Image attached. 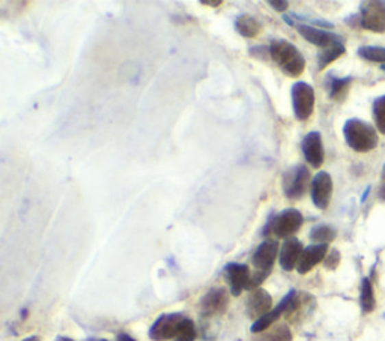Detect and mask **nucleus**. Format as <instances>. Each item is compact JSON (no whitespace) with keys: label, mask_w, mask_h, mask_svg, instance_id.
I'll return each instance as SVG.
<instances>
[{"label":"nucleus","mask_w":385,"mask_h":341,"mask_svg":"<svg viewBox=\"0 0 385 341\" xmlns=\"http://www.w3.org/2000/svg\"><path fill=\"white\" fill-rule=\"evenodd\" d=\"M269 56L292 79H298L306 71L304 54L288 40H274L269 44Z\"/></svg>","instance_id":"obj_1"},{"label":"nucleus","mask_w":385,"mask_h":341,"mask_svg":"<svg viewBox=\"0 0 385 341\" xmlns=\"http://www.w3.org/2000/svg\"><path fill=\"white\" fill-rule=\"evenodd\" d=\"M345 142L352 151L367 153L378 147L380 138L376 129L361 119H348L343 125Z\"/></svg>","instance_id":"obj_2"},{"label":"nucleus","mask_w":385,"mask_h":341,"mask_svg":"<svg viewBox=\"0 0 385 341\" xmlns=\"http://www.w3.org/2000/svg\"><path fill=\"white\" fill-rule=\"evenodd\" d=\"M304 223L303 214L295 207H288L284 211L273 215L265 227L266 235H273L279 239H289L301 229Z\"/></svg>","instance_id":"obj_3"},{"label":"nucleus","mask_w":385,"mask_h":341,"mask_svg":"<svg viewBox=\"0 0 385 341\" xmlns=\"http://www.w3.org/2000/svg\"><path fill=\"white\" fill-rule=\"evenodd\" d=\"M309 185H312L310 170L304 164L289 167L282 176L283 194L289 200H299L304 197Z\"/></svg>","instance_id":"obj_4"},{"label":"nucleus","mask_w":385,"mask_h":341,"mask_svg":"<svg viewBox=\"0 0 385 341\" xmlns=\"http://www.w3.org/2000/svg\"><path fill=\"white\" fill-rule=\"evenodd\" d=\"M292 107H294V114L297 121L306 122L312 118L314 112V103H316V95L314 89L306 81H297L290 89Z\"/></svg>","instance_id":"obj_5"},{"label":"nucleus","mask_w":385,"mask_h":341,"mask_svg":"<svg viewBox=\"0 0 385 341\" xmlns=\"http://www.w3.org/2000/svg\"><path fill=\"white\" fill-rule=\"evenodd\" d=\"M360 26L373 34H385V2L369 0L360 6Z\"/></svg>","instance_id":"obj_6"},{"label":"nucleus","mask_w":385,"mask_h":341,"mask_svg":"<svg viewBox=\"0 0 385 341\" xmlns=\"http://www.w3.org/2000/svg\"><path fill=\"white\" fill-rule=\"evenodd\" d=\"M184 319H186V316L181 313L161 314L158 319L152 323L149 329V338L152 341L175 340Z\"/></svg>","instance_id":"obj_7"},{"label":"nucleus","mask_w":385,"mask_h":341,"mask_svg":"<svg viewBox=\"0 0 385 341\" xmlns=\"http://www.w3.org/2000/svg\"><path fill=\"white\" fill-rule=\"evenodd\" d=\"M229 305V293L223 288H214L206 292L200 299V314L203 317L220 316L226 312Z\"/></svg>","instance_id":"obj_8"},{"label":"nucleus","mask_w":385,"mask_h":341,"mask_svg":"<svg viewBox=\"0 0 385 341\" xmlns=\"http://www.w3.org/2000/svg\"><path fill=\"white\" fill-rule=\"evenodd\" d=\"M312 201L318 209H327L333 197V177L327 172H319L313 176L312 185Z\"/></svg>","instance_id":"obj_9"},{"label":"nucleus","mask_w":385,"mask_h":341,"mask_svg":"<svg viewBox=\"0 0 385 341\" xmlns=\"http://www.w3.org/2000/svg\"><path fill=\"white\" fill-rule=\"evenodd\" d=\"M294 27H297L298 34L301 35L306 41L316 45V47H319V49H327V47H330V45L345 42V40L340 35L330 32V30H325V29L314 27L310 25H294Z\"/></svg>","instance_id":"obj_10"},{"label":"nucleus","mask_w":385,"mask_h":341,"mask_svg":"<svg viewBox=\"0 0 385 341\" xmlns=\"http://www.w3.org/2000/svg\"><path fill=\"white\" fill-rule=\"evenodd\" d=\"M251 270L247 265H243V263H229L226 265L225 277L229 283L230 293L234 296H240L243 290H247Z\"/></svg>","instance_id":"obj_11"},{"label":"nucleus","mask_w":385,"mask_h":341,"mask_svg":"<svg viewBox=\"0 0 385 341\" xmlns=\"http://www.w3.org/2000/svg\"><path fill=\"white\" fill-rule=\"evenodd\" d=\"M301 149L304 153L306 161L314 168H319L325 160V152H323V143L322 136L318 131H310L309 134H306L301 143Z\"/></svg>","instance_id":"obj_12"},{"label":"nucleus","mask_w":385,"mask_h":341,"mask_svg":"<svg viewBox=\"0 0 385 341\" xmlns=\"http://www.w3.org/2000/svg\"><path fill=\"white\" fill-rule=\"evenodd\" d=\"M245 308H247L250 319H255L256 322L273 310V296L265 289L259 288L256 290H251L247 302H245Z\"/></svg>","instance_id":"obj_13"},{"label":"nucleus","mask_w":385,"mask_h":341,"mask_svg":"<svg viewBox=\"0 0 385 341\" xmlns=\"http://www.w3.org/2000/svg\"><path fill=\"white\" fill-rule=\"evenodd\" d=\"M279 254H280V248L277 241H265L256 248V251L251 257V263L256 270H266V273H271V269L277 260V255Z\"/></svg>","instance_id":"obj_14"},{"label":"nucleus","mask_w":385,"mask_h":341,"mask_svg":"<svg viewBox=\"0 0 385 341\" xmlns=\"http://www.w3.org/2000/svg\"><path fill=\"white\" fill-rule=\"evenodd\" d=\"M327 254H328V245L312 244L309 247H306L297 266L298 274L301 275L309 274L314 266H318L321 262L325 260Z\"/></svg>","instance_id":"obj_15"},{"label":"nucleus","mask_w":385,"mask_h":341,"mask_svg":"<svg viewBox=\"0 0 385 341\" xmlns=\"http://www.w3.org/2000/svg\"><path fill=\"white\" fill-rule=\"evenodd\" d=\"M303 244L299 239H297L295 236H292L289 239H284V242L280 248V254H279V263L280 266L284 270H294L298 266L299 257L303 254Z\"/></svg>","instance_id":"obj_16"},{"label":"nucleus","mask_w":385,"mask_h":341,"mask_svg":"<svg viewBox=\"0 0 385 341\" xmlns=\"http://www.w3.org/2000/svg\"><path fill=\"white\" fill-rule=\"evenodd\" d=\"M294 292H295V290H290V292L286 294V296H284V298L282 299V302H280L279 305H277L275 308H273L271 312H269L268 314H265L264 317H260V319H258L255 323H253V325H251V332H255V334H259V332L268 331L277 320L280 319L282 316L286 314L288 308H289V305H290L292 296H294Z\"/></svg>","instance_id":"obj_17"},{"label":"nucleus","mask_w":385,"mask_h":341,"mask_svg":"<svg viewBox=\"0 0 385 341\" xmlns=\"http://www.w3.org/2000/svg\"><path fill=\"white\" fill-rule=\"evenodd\" d=\"M235 27H236V32L241 36L247 38V40L259 36V34L262 32V23L250 14L240 15L235 21Z\"/></svg>","instance_id":"obj_18"},{"label":"nucleus","mask_w":385,"mask_h":341,"mask_svg":"<svg viewBox=\"0 0 385 341\" xmlns=\"http://www.w3.org/2000/svg\"><path fill=\"white\" fill-rule=\"evenodd\" d=\"M352 84V77H345V79H337V77H331L328 84V95L333 101L342 103V101L348 95Z\"/></svg>","instance_id":"obj_19"},{"label":"nucleus","mask_w":385,"mask_h":341,"mask_svg":"<svg viewBox=\"0 0 385 341\" xmlns=\"http://www.w3.org/2000/svg\"><path fill=\"white\" fill-rule=\"evenodd\" d=\"M345 53H346L345 42H338L334 45H330L327 49H321L318 54V66L321 71L322 69H325L328 65L333 64V62H336L338 58H342Z\"/></svg>","instance_id":"obj_20"},{"label":"nucleus","mask_w":385,"mask_h":341,"mask_svg":"<svg viewBox=\"0 0 385 341\" xmlns=\"http://www.w3.org/2000/svg\"><path fill=\"white\" fill-rule=\"evenodd\" d=\"M360 305L363 310L364 314L372 313L376 307V299H375V292L372 281L369 278H364L361 283V293H360Z\"/></svg>","instance_id":"obj_21"},{"label":"nucleus","mask_w":385,"mask_h":341,"mask_svg":"<svg viewBox=\"0 0 385 341\" xmlns=\"http://www.w3.org/2000/svg\"><path fill=\"white\" fill-rule=\"evenodd\" d=\"M337 236V231L333 226L330 224H318L310 230V239L314 244H323L328 245L330 242H333Z\"/></svg>","instance_id":"obj_22"},{"label":"nucleus","mask_w":385,"mask_h":341,"mask_svg":"<svg viewBox=\"0 0 385 341\" xmlns=\"http://www.w3.org/2000/svg\"><path fill=\"white\" fill-rule=\"evenodd\" d=\"M358 56L364 60L373 62V64L385 65V49L375 47V45H363L358 49Z\"/></svg>","instance_id":"obj_23"},{"label":"nucleus","mask_w":385,"mask_h":341,"mask_svg":"<svg viewBox=\"0 0 385 341\" xmlns=\"http://www.w3.org/2000/svg\"><path fill=\"white\" fill-rule=\"evenodd\" d=\"M264 341H292V332L288 325H275V327L265 331Z\"/></svg>","instance_id":"obj_24"},{"label":"nucleus","mask_w":385,"mask_h":341,"mask_svg":"<svg viewBox=\"0 0 385 341\" xmlns=\"http://www.w3.org/2000/svg\"><path fill=\"white\" fill-rule=\"evenodd\" d=\"M373 119L376 129L385 136V95L376 98L373 103Z\"/></svg>","instance_id":"obj_25"},{"label":"nucleus","mask_w":385,"mask_h":341,"mask_svg":"<svg viewBox=\"0 0 385 341\" xmlns=\"http://www.w3.org/2000/svg\"><path fill=\"white\" fill-rule=\"evenodd\" d=\"M196 337H197V331L195 322L186 317L184 322L181 323L178 334H176L173 341H196Z\"/></svg>","instance_id":"obj_26"},{"label":"nucleus","mask_w":385,"mask_h":341,"mask_svg":"<svg viewBox=\"0 0 385 341\" xmlns=\"http://www.w3.org/2000/svg\"><path fill=\"white\" fill-rule=\"evenodd\" d=\"M271 274V273H266V270H255V273H251L250 275V281L247 284V290H256L260 288V284L264 283L268 275Z\"/></svg>","instance_id":"obj_27"},{"label":"nucleus","mask_w":385,"mask_h":341,"mask_svg":"<svg viewBox=\"0 0 385 341\" xmlns=\"http://www.w3.org/2000/svg\"><path fill=\"white\" fill-rule=\"evenodd\" d=\"M338 263H340V253L337 250H331L327 254L325 260H323V265H325V268L328 269H336L338 266Z\"/></svg>","instance_id":"obj_28"},{"label":"nucleus","mask_w":385,"mask_h":341,"mask_svg":"<svg viewBox=\"0 0 385 341\" xmlns=\"http://www.w3.org/2000/svg\"><path fill=\"white\" fill-rule=\"evenodd\" d=\"M269 6H273V10L279 11V12H284L289 8V2H284V0H271V2H268Z\"/></svg>","instance_id":"obj_29"},{"label":"nucleus","mask_w":385,"mask_h":341,"mask_svg":"<svg viewBox=\"0 0 385 341\" xmlns=\"http://www.w3.org/2000/svg\"><path fill=\"white\" fill-rule=\"evenodd\" d=\"M200 5L203 6H211V8H219L223 5V0H202Z\"/></svg>","instance_id":"obj_30"},{"label":"nucleus","mask_w":385,"mask_h":341,"mask_svg":"<svg viewBox=\"0 0 385 341\" xmlns=\"http://www.w3.org/2000/svg\"><path fill=\"white\" fill-rule=\"evenodd\" d=\"M116 341H136L133 337H129L128 334H119Z\"/></svg>","instance_id":"obj_31"},{"label":"nucleus","mask_w":385,"mask_h":341,"mask_svg":"<svg viewBox=\"0 0 385 341\" xmlns=\"http://www.w3.org/2000/svg\"><path fill=\"white\" fill-rule=\"evenodd\" d=\"M378 197H380L382 201H385V184H384L382 187L380 188V191H378Z\"/></svg>","instance_id":"obj_32"},{"label":"nucleus","mask_w":385,"mask_h":341,"mask_svg":"<svg viewBox=\"0 0 385 341\" xmlns=\"http://www.w3.org/2000/svg\"><path fill=\"white\" fill-rule=\"evenodd\" d=\"M23 341H41V338L40 337H36V336H34V337H29V338H25Z\"/></svg>","instance_id":"obj_33"},{"label":"nucleus","mask_w":385,"mask_h":341,"mask_svg":"<svg viewBox=\"0 0 385 341\" xmlns=\"http://www.w3.org/2000/svg\"><path fill=\"white\" fill-rule=\"evenodd\" d=\"M56 341H74V340L68 338V337H58V338H56Z\"/></svg>","instance_id":"obj_34"},{"label":"nucleus","mask_w":385,"mask_h":341,"mask_svg":"<svg viewBox=\"0 0 385 341\" xmlns=\"http://www.w3.org/2000/svg\"><path fill=\"white\" fill-rule=\"evenodd\" d=\"M382 179L385 181V164H384V167H382Z\"/></svg>","instance_id":"obj_35"},{"label":"nucleus","mask_w":385,"mask_h":341,"mask_svg":"<svg viewBox=\"0 0 385 341\" xmlns=\"http://www.w3.org/2000/svg\"><path fill=\"white\" fill-rule=\"evenodd\" d=\"M381 68H382V71L385 73V65H381Z\"/></svg>","instance_id":"obj_36"},{"label":"nucleus","mask_w":385,"mask_h":341,"mask_svg":"<svg viewBox=\"0 0 385 341\" xmlns=\"http://www.w3.org/2000/svg\"><path fill=\"white\" fill-rule=\"evenodd\" d=\"M101 341H107V340H101Z\"/></svg>","instance_id":"obj_37"}]
</instances>
